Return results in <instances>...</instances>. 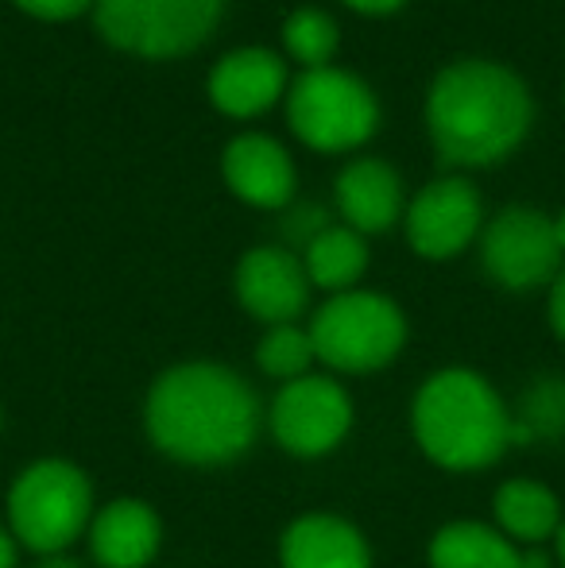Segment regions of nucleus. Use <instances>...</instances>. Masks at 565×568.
<instances>
[{
    "mask_svg": "<svg viewBox=\"0 0 565 568\" xmlns=\"http://www.w3.org/2000/svg\"><path fill=\"white\" fill-rule=\"evenodd\" d=\"M481 229V194L468 179H434L407 205V240L426 260H450Z\"/></svg>",
    "mask_w": 565,
    "mask_h": 568,
    "instance_id": "9d476101",
    "label": "nucleus"
},
{
    "mask_svg": "<svg viewBox=\"0 0 565 568\" xmlns=\"http://www.w3.org/2000/svg\"><path fill=\"white\" fill-rule=\"evenodd\" d=\"M205 90H210L213 109L233 120L268 113L286 90L283 54H275L272 47H236L225 59L213 62Z\"/></svg>",
    "mask_w": 565,
    "mask_h": 568,
    "instance_id": "9b49d317",
    "label": "nucleus"
},
{
    "mask_svg": "<svg viewBox=\"0 0 565 568\" xmlns=\"http://www.w3.org/2000/svg\"><path fill=\"white\" fill-rule=\"evenodd\" d=\"M430 568H551L543 549H519L481 523L442 526L430 541Z\"/></svg>",
    "mask_w": 565,
    "mask_h": 568,
    "instance_id": "dca6fc26",
    "label": "nucleus"
},
{
    "mask_svg": "<svg viewBox=\"0 0 565 568\" xmlns=\"http://www.w3.org/2000/svg\"><path fill=\"white\" fill-rule=\"evenodd\" d=\"M221 174L241 202L256 210H283L294 197V163L280 140L264 132H244L221 155Z\"/></svg>",
    "mask_w": 565,
    "mask_h": 568,
    "instance_id": "ddd939ff",
    "label": "nucleus"
},
{
    "mask_svg": "<svg viewBox=\"0 0 565 568\" xmlns=\"http://www.w3.org/2000/svg\"><path fill=\"white\" fill-rule=\"evenodd\" d=\"M554 538H558V561H562V568H565V523H562V530L554 534Z\"/></svg>",
    "mask_w": 565,
    "mask_h": 568,
    "instance_id": "cd10ccee",
    "label": "nucleus"
},
{
    "mask_svg": "<svg viewBox=\"0 0 565 568\" xmlns=\"http://www.w3.org/2000/svg\"><path fill=\"white\" fill-rule=\"evenodd\" d=\"M286 124L306 148L337 155L376 135L380 105L364 78L337 67H317L302 70L299 82L286 90Z\"/></svg>",
    "mask_w": 565,
    "mask_h": 568,
    "instance_id": "20e7f679",
    "label": "nucleus"
},
{
    "mask_svg": "<svg viewBox=\"0 0 565 568\" xmlns=\"http://www.w3.org/2000/svg\"><path fill=\"white\" fill-rule=\"evenodd\" d=\"M225 0H93L109 47L137 59H179L213 36Z\"/></svg>",
    "mask_w": 565,
    "mask_h": 568,
    "instance_id": "423d86ee",
    "label": "nucleus"
},
{
    "mask_svg": "<svg viewBox=\"0 0 565 568\" xmlns=\"http://www.w3.org/2000/svg\"><path fill=\"white\" fill-rule=\"evenodd\" d=\"M143 418L159 453L210 468L236 460L256 442L260 403L249 383L229 367L182 364L155 379Z\"/></svg>",
    "mask_w": 565,
    "mask_h": 568,
    "instance_id": "f03ea898",
    "label": "nucleus"
},
{
    "mask_svg": "<svg viewBox=\"0 0 565 568\" xmlns=\"http://www.w3.org/2000/svg\"><path fill=\"white\" fill-rule=\"evenodd\" d=\"M256 359L268 375L275 379H302L314 364V341H310V329H299V325H272L264 341L256 348Z\"/></svg>",
    "mask_w": 565,
    "mask_h": 568,
    "instance_id": "412c9836",
    "label": "nucleus"
},
{
    "mask_svg": "<svg viewBox=\"0 0 565 568\" xmlns=\"http://www.w3.org/2000/svg\"><path fill=\"white\" fill-rule=\"evenodd\" d=\"M535 101L515 70L488 59L450 62L430 82L426 128L445 166H492L531 132Z\"/></svg>",
    "mask_w": 565,
    "mask_h": 568,
    "instance_id": "f257e3e1",
    "label": "nucleus"
},
{
    "mask_svg": "<svg viewBox=\"0 0 565 568\" xmlns=\"http://www.w3.org/2000/svg\"><path fill=\"white\" fill-rule=\"evenodd\" d=\"M12 534L36 554H62L93 523L90 479L70 460H39L20 471L8 495Z\"/></svg>",
    "mask_w": 565,
    "mask_h": 568,
    "instance_id": "39448f33",
    "label": "nucleus"
},
{
    "mask_svg": "<svg viewBox=\"0 0 565 568\" xmlns=\"http://www.w3.org/2000/svg\"><path fill=\"white\" fill-rule=\"evenodd\" d=\"M345 4L356 8V12H364V16H384V12H395L403 0H345Z\"/></svg>",
    "mask_w": 565,
    "mask_h": 568,
    "instance_id": "b1692460",
    "label": "nucleus"
},
{
    "mask_svg": "<svg viewBox=\"0 0 565 568\" xmlns=\"http://www.w3.org/2000/svg\"><path fill=\"white\" fill-rule=\"evenodd\" d=\"M496 523L504 538L535 549L562 530V507L551 487L535 479H512L496 491Z\"/></svg>",
    "mask_w": 565,
    "mask_h": 568,
    "instance_id": "a211bd4d",
    "label": "nucleus"
},
{
    "mask_svg": "<svg viewBox=\"0 0 565 568\" xmlns=\"http://www.w3.org/2000/svg\"><path fill=\"white\" fill-rule=\"evenodd\" d=\"M163 526L140 499H113L90 523V549L101 568H143L155 557Z\"/></svg>",
    "mask_w": 565,
    "mask_h": 568,
    "instance_id": "2eb2a0df",
    "label": "nucleus"
},
{
    "mask_svg": "<svg viewBox=\"0 0 565 568\" xmlns=\"http://www.w3.org/2000/svg\"><path fill=\"white\" fill-rule=\"evenodd\" d=\"M341 43L337 20L322 8H294L283 20V47L291 59H299L306 70L330 67L333 51Z\"/></svg>",
    "mask_w": 565,
    "mask_h": 568,
    "instance_id": "aec40b11",
    "label": "nucleus"
},
{
    "mask_svg": "<svg viewBox=\"0 0 565 568\" xmlns=\"http://www.w3.org/2000/svg\"><path fill=\"white\" fill-rule=\"evenodd\" d=\"M551 325L565 341V271H558V278L551 283Z\"/></svg>",
    "mask_w": 565,
    "mask_h": 568,
    "instance_id": "5701e85b",
    "label": "nucleus"
},
{
    "mask_svg": "<svg viewBox=\"0 0 565 568\" xmlns=\"http://www.w3.org/2000/svg\"><path fill=\"white\" fill-rule=\"evenodd\" d=\"M272 434L286 453L294 456H322L345 442L353 426V403L345 387L325 375H302L283 383L272 403Z\"/></svg>",
    "mask_w": 565,
    "mask_h": 568,
    "instance_id": "1a4fd4ad",
    "label": "nucleus"
},
{
    "mask_svg": "<svg viewBox=\"0 0 565 568\" xmlns=\"http://www.w3.org/2000/svg\"><path fill=\"white\" fill-rule=\"evenodd\" d=\"M236 298L260 322L294 325L310 298L306 267L283 247H252L236 267Z\"/></svg>",
    "mask_w": 565,
    "mask_h": 568,
    "instance_id": "f8f14e48",
    "label": "nucleus"
},
{
    "mask_svg": "<svg viewBox=\"0 0 565 568\" xmlns=\"http://www.w3.org/2000/svg\"><path fill=\"white\" fill-rule=\"evenodd\" d=\"M314 356L337 372H376L400 356L407 341V317L392 298L372 291L333 294L310 325Z\"/></svg>",
    "mask_w": 565,
    "mask_h": 568,
    "instance_id": "0eeeda50",
    "label": "nucleus"
},
{
    "mask_svg": "<svg viewBox=\"0 0 565 568\" xmlns=\"http://www.w3.org/2000/svg\"><path fill=\"white\" fill-rule=\"evenodd\" d=\"M12 4L36 20H74V16L90 12L93 0H12Z\"/></svg>",
    "mask_w": 565,
    "mask_h": 568,
    "instance_id": "4be33fe9",
    "label": "nucleus"
},
{
    "mask_svg": "<svg viewBox=\"0 0 565 568\" xmlns=\"http://www.w3.org/2000/svg\"><path fill=\"white\" fill-rule=\"evenodd\" d=\"M411 418L423 453L453 471L488 468L512 445V414L492 383L468 367L430 375Z\"/></svg>",
    "mask_w": 565,
    "mask_h": 568,
    "instance_id": "7ed1b4c3",
    "label": "nucleus"
},
{
    "mask_svg": "<svg viewBox=\"0 0 565 568\" xmlns=\"http://www.w3.org/2000/svg\"><path fill=\"white\" fill-rule=\"evenodd\" d=\"M554 232H558V244H562V252H565V210H562V217L554 221Z\"/></svg>",
    "mask_w": 565,
    "mask_h": 568,
    "instance_id": "bb28decb",
    "label": "nucleus"
},
{
    "mask_svg": "<svg viewBox=\"0 0 565 568\" xmlns=\"http://www.w3.org/2000/svg\"><path fill=\"white\" fill-rule=\"evenodd\" d=\"M39 568H82V565H78V561H67V557L54 554V557H47V561L39 565Z\"/></svg>",
    "mask_w": 565,
    "mask_h": 568,
    "instance_id": "a878e982",
    "label": "nucleus"
},
{
    "mask_svg": "<svg viewBox=\"0 0 565 568\" xmlns=\"http://www.w3.org/2000/svg\"><path fill=\"white\" fill-rule=\"evenodd\" d=\"M484 271L507 291H531L558 278L562 244L554 221L531 205H507L488 229H484Z\"/></svg>",
    "mask_w": 565,
    "mask_h": 568,
    "instance_id": "6e6552de",
    "label": "nucleus"
},
{
    "mask_svg": "<svg viewBox=\"0 0 565 568\" xmlns=\"http://www.w3.org/2000/svg\"><path fill=\"white\" fill-rule=\"evenodd\" d=\"M0 568H16V541L4 530H0Z\"/></svg>",
    "mask_w": 565,
    "mask_h": 568,
    "instance_id": "393cba45",
    "label": "nucleus"
},
{
    "mask_svg": "<svg viewBox=\"0 0 565 568\" xmlns=\"http://www.w3.org/2000/svg\"><path fill=\"white\" fill-rule=\"evenodd\" d=\"M333 202L353 232H387L403 213V182L384 159H356L333 182Z\"/></svg>",
    "mask_w": 565,
    "mask_h": 568,
    "instance_id": "4468645a",
    "label": "nucleus"
},
{
    "mask_svg": "<svg viewBox=\"0 0 565 568\" xmlns=\"http://www.w3.org/2000/svg\"><path fill=\"white\" fill-rule=\"evenodd\" d=\"M283 568H372V557L345 518L306 515L283 534Z\"/></svg>",
    "mask_w": 565,
    "mask_h": 568,
    "instance_id": "f3484780",
    "label": "nucleus"
},
{
    "mask_svg": "<svg viewBox=\"0 0 565 568\" xmlns=\"http://www.w3.org/2000/svg\"><path fill=\"white\" fill-rule=\"evenodd\" d=\"M302 267H306L310 286L345 294L369 267V244H364L361 232H353L349 225H325L306 240Z\"/></svg>",
    "mask_w": 565,
    "mask_h": 568,
    "instance_id": "6ab92c4d",
    "label": "nucleus"
}]
</instances>
